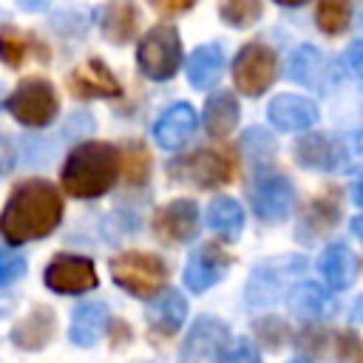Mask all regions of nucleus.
Instances as JSON below:
<instances>
[{"instance_id": "nucleus-4", "label": "nucleus", "mask_w": 363, "mask_h": 363, "mask_svg": "<svg viewBox=\"0 0 363 363\" xmlns=\"http://www.w3.org/2000/svg\"><path fill=\"white\" fill-rule=\"evenodd\" d=\"M111 278L128 295L150 301L167 284V264L153 252L128 250L111 258Z\"/></svg>"}, {"instance_id": "nucleus-16", "label": "nucleus", "mask_w": 363, "mask_h": 363, "mask_svg": "<svg viewBox=\"0 0 363 363\" xmlns=\"http://www.w3.org/2000/svg\"><path fill=\"white\" fill-rule=\"evenodd\" d=\"M267 116L278 130H309L318 122V105L298 94H281L269 102Z\"/></svg>"}, {"instance_id": "nucleus-1", "label": "nucleus", "mask_w": 363, "mask_h": 363, "mask_svg": "<svg viewBox=\"0 0 363 363\" xmlns=\"http://www.w3.org/2000/svg\"><path fill=\"white\" fill-rule=\"evenodd\" d=\"M62 221V196L48 179L20 182L0 213V233L9 244L45 238Z\"/></svg>"}, {"instance_id": "nucleus-46", "label": "nucleus", "mask_w": 363, "mask_h": 363, "mask_svg": "<svg viewBox=\"0 0 363 363\" xmlns=\"http://www.w3.org/2000/svg\"><path fill=\"white\" fill-rule=\"evenodd\" d=\"M275 3H281V6H301V3H306V0H275Z\"/></svg>"}, {"instance_id": "nucleus-30", "label": "nucleus", "mask_w": 363, "mask_h": 363, "mask_svg": "<svg viewBox=\"0 0 363 363\" xmlns=\"http://www.w3.org/2000/svg\"><path fill=\"white\" fill-rule=\"evenodd\" d=\"M119 173L133 187L145 184V179L150 176V153H147V147L142 142L125 145V150L119 153Z\"/></svg>"}, {"instance_id": "nucleus-45", "label": "nucleus", "mask_w": 363, "mask_h": 363, "mask_svg": "<svg viewBox=\"0 0 363 363\" xmlns=\"http://www.w3.org/2000/svg\"><path fill=\"white\" fill-rule=\"evenodd\" d=\"M354 201H357V204L363 207V179H360L357 184H354Z\"/></svg>"}, {"instance_id": "nucleus-11", "label": "nucleus", "mask_w": 363, "mask_h": 363, "mask_svg": "<svg viewBox=\"0 0 363 363\" xmlns=\"http://www.w3.org/2000/svg\"><path fill=\"white\" fill-rule=\"evenodd\" d=\"M250 199H252V210L258 213V218L264 221H284L295 204V187L286 176H278V173H269V176H261L252 190H250Z\"/></svg>"}, {"instance_id": "nucleus-7", "label": "nucleus", "mask_w": 363, "mask_h": 363, "mask_svg": "<svg viewBox=\"0 0 363 363\" xmlns=\"http://www.w3.org/2000/svg\"><path fill=\"white\" fill-rule=\"evenodd\" d=\"M6 108L26 128H45L48 122H54L60 99H57L54 85L45 77H26L9 94Z\"/></svg>"}, {"instance_id": "nucleus-41", "label": "nucleus", "mask_w": 363, "mask_h": 363, "mask_svg": "<svg viewBox=\"0 0 363 363\" xmlns=\"http://www.w3.org/2000/svg\"><path fill=\"white\" fill-rule=\"evenodd\" d=\"M51 3H54V0H17V6H20L23 11H28V14H34V11H45Z\"/></svg>"}, {"instance_id": "nucleus-26", "label": "nucleus", "mask_w": 363, "mask_h": 363, "mask_svg": "<svg viewBox=\"0 0 363 363\" xmlns=\"http://www.w3.org/2000/svg\"><path fill=\"white\" fill-rule=\"evenodd\" d=\"M221 65H224V54H221L218 45H213V43L210 45H199L190 54V60H187V79H190V85L199 88V91L210 88L221 77Z\"/></svg>"}, {"instance_id": "nucleus-22", "label": "nucleus", "mask_w": 363, "mask_h": 363, "mask_svg": "<svg viewBox=\"0 0 363 363\" xmlns=\"http://www.w3.org/2000/svg\"><path fill=\"white\" fill-rule=\"evenodd\" d=\"M340 218V190L332 187V190H323L320 196H315L303 213V221H301V238L303 241H312L315 235L332 230Z\"/></svg>"}, {"instance_id": "nucleus-25", "label": "nucleus", "mask_w": 363, "mask_h": 363, "mask_svg": "<svg viewBox=\"0 0 363 363\" xmlns=\"http://www.w3.org/2000/svg\"><path fill=\"white\" fill-rule=\"evenodd\" d=\"M204 218H207V227H210L216 235H221L224 241H235V238L241 235L244 210H241V204H238L235 199H230V196H216V199L207 204Z\"/></svg>"}, {"instance_id": "nucleus-36", "label": "nucleus", "mask_w": 363, "mask_h": 363, "mask_svg": "<svg viewBox=\"0 0 363 363\" xmlns=\"http://www.w3.org/2000/svg\"><path fill=\"white\" fill-rule=\"evenodd\" d=\"M335 352H337V360H340V363H363V340H360L354 332L337 335Z\"/></svg>"}, {"instance_id": "nucleus-24", "label": "nucleus", "mask_w": 363, "mask_h": 363, "mask_svg": "<svg viewBox=\"0 0 363 363\" xmlns=\"http://www.w3.org/2000/svg\"><path fill=\"white\" fill-rule=\"evenodd\" d=\"M295 156L301 167L309 170H335L337 167V142L326 133H306L295 142Z\"/></svg>"}, {"instance_id": "nucleus-2", "label": "nucleus", "mask_w": 363, "mask_h": 363, "mask_svg": "<svg viewBox=\"0 0 363 363\" xmlns=\"http://www.w3.org/2000/svg\"><path fill=\"white\" fill-rule=\"evenodd\" d=\"M119 179V150L111 142H82L62 164V187L74 199H96Z\"/></svg>"}, {"instance_id": "nucleus-8", "label": "nucleus", "mask_w": 363, "mask_h": 363, "mask_svg": "<svg viewBox=\"0 0 363 363\" xmlns=\"http://www.w3.org/2000/svg\"><path fill=\"white\" fill-rule=\"evenodd\" d=\"M278 77V57L264 43H247L233 62V82L244 96L264 94Z\"/></svg>"}, {"instance_id": "nucleus-42", "label": "nucleus", "mask_w": 363, "mask_h": 363, "mask_svg": "<svg viewBox=\"0 0 363 363\" xmlns=\"http://www.w3.org/2000/svg\"><path fill=\"white\" fill-rule=\"evenodd\" d=\"M352 235L363 241V216H354V218H352Z\"/></svg>"}, {"instance_id": "nucleus-27", "label": "nucleus", "mask_w": 363, "mask_h": 363, "mask_svg": "<svg viewBox=\"0 0 363 363\" xmlns=\"http://www.w3.org/2000/svg\"><path fill=\"white\" fill-rule=\"evenodd\" d=\"M37 40L26 31H20L17 26H9L3 23L0 26V60L9 65V68H20L34 51H37Z\"/></svg>"}, {"instance_id": "nucleus-37", "label": "nucleus", "mask_w": 363, "mask_h": 363, "mask_svg": "<svg viewBox=\"0 0 363 363\" xmlns=\"http://www.w3.org/2000/svg\"><path fill=\"white\" fill-rule=\"evenodd\" d=\"M241 145H244V150H247L252 159H264V156H261V147H264V153H267V156H272V139H269V133H267V130L250 128V130L244 133Z\"/></svg>"}, {"instance_id": "nucleus-14", "label": "nucleus", "mask_w": 363, "mask_h": 363, "mask_svg": "<svg viewBox=\"0 0 363 363\" xmlns=\"http://www.w3.org/2000/svg\"><path fill=\"white\" fill-rule=\"evenodd\" d=\"M227 340V323L213 315H201L187 332V340L182 346V363H216V354Z\"/></svg>"}, {"instance_id": "nucleus-34", "label": "nucleus", "mask_w": 363, "mask_h": 363, "mask_svg": "<svg viewBox=\"0 0 363 363\" xmlns=\"http://www.w3.org/2000/svg\"><path fill=\"white\" fill-rule=\"evenodd\" d=\"M216 363H261V354H258V346L247 337H233L227 340L218 354H216Z\"/></svg>"}, {"instance_id": "nucleus-43", "label": "nucleus", "mask_w": 363, "mask_h": 363, "mask_svg": "<svg viewBox=\"0 0 363 363\" xmlns=\"http://www.w3.org/2000/svg\"><path fill=\"white\" fill-rule=\"evenodd\" d=\"M352 318H354L357 323H363V295L354 301V306H352Z\"/></svg>"}, {"instance_id": "nucleus-15", "label": "nucleus", "mask_w": 363, "mask_h": 363, "mask_svg": "<svg viewBox=\"0 0 363 363\" xmlns=\"http://www.w3.org/2000/svg\"><path fill=\"white\" fill-rule=\"evenodd\" d=\"M54 332H57V315H54L51 306H43L40 303L23 320L14 323V329H11L9 337H11V343L20 352H40V349H45L51 343Z\"/></svg>"}, {"instance_id": "nucleus-19", "label": "nucleus", "mask_w": 363, "mask_h": 363, "mask_svg": "<svg viewBox=\"0 0 363 363\" xmlns=\"http://www.w3.org/2000/svg\"><path fill=\"white\" fill-rule=\"evenodd\" d=\"M108 306L102 301H85L74 309L71 315V326H68V337L74 346H82V349H91L99 343V337L108 332Z\"/></svg>"}, {"instance_id": "nucleus-29", "label": "nucleus", "mask_w": 363, "mask_h": 363, "mask_svg": "<svg viewBox=\"0 0 363 363\" xmlns=\"http://www.w3.org/2000/svg\"><path fill=\"white\" fill-rule=\"evenodd\" d=\"M315 20H318V28L329 37H337L349 28L352 23V3L349 0H318V9H315Z\"/></svg>"}, {"instance_id": "nucleus-17", "label": "nucleus", "mask_w": 363, "mask_h": 363, "mask_svg": "<svg viewBox=\"0 0 363 363\" xmlns=\"http://www.w3.org/2000/svg\"><path fill=\"white\" fill-rule=\"evenodd\" d=\"M184 318H187V301L176 289H164L162 295L150 298V303L145 309V320H147L150 332L159 335V337L176 335L182 329Z\"/></svg>"}, {"instance_id": "nucleus-18", "label": "nucleus", "mask_w": 363, "mask_h": 363, "mask_svg": "<svg viewBox=\"0 0 363 363\" xmlns=\"http://www.w3.org/2000/svg\"><path fill=\"white\" fill-rule=\"evenodd\" d=\"M196 125H199V116H196L193 105L176 102V105H170V108L159 116V122L153 125V136H156L159 147L176 150V147H182V145L193 136Z\"/></svg>"}, {"instance_id": "nucleus-9", "label": "nucleus", "mask_w": 363, "mask_h": 363, "mask_svg": "<svg viewBox=\"0 0 363 363\" xmlns=\"http://www.w3.org/2000/svg\"><path fill=\"white\" fill-rule=\"evenodd\" d=\"M43 278H45V286L51 292H60V295H82V292H91L96 286L94 261L85 255H71V252L54 255L48 261Z\"/></svg>"}, {"instance_id": "nucleus-12", "label": "nucleus", "mask_w": 363, "mask_h": 363, "mask_svg": "<svg viewBox=\"0 0 363 363\" xmlns=\"http://www.w3.org/2000/svg\"><path fill=\"white\" fill-rule=\"evenodd\" d=\"M68 91L79 99H113L122 94V85L99 57H91L68 74Z\"/></svg>"}, {"instance_id": "nucleus-28", "label": "nucleus", "mask_w": 363, "mask_h": 363, "mask_svg": "<svg viewBox=\"0 0 363 363\" xmlns=\"http://www.w3.org/2000/svg\"><path fill=\"white\" fill-rule=\"evenodd\" d=\"M289 306L298 318L303 320H312V318H320L329 306V292L312 281H301L292 292H289Z\"/></svg>"}, {"instance_id": "nucleus-20", "label": "nucleus", "mask_w": 363, "mask_h": 363, "mask_svg": "<svg viewBox=\"0 0 363 363\" xmlns=\"http://www.w3.org/2000/svg\"><path fill=\"white\" fill-rule=\"evenodd\" d=\"M99 31L113 45H122L139 31V9L133 0H108L99 9Z\"/></svg>"}, {"instance_id": "nucleus-47", "label": "nucleus", "mask_w": 363, "mask_h": 363, "mask_svg": "<svg viewBox=\"0 0 363 363\" xmlns=\"http://www.w3.org/2000/svg\"><path fill=\"white\" fill-rule=\"evenodd\" d=\"M289 363H309V360H289Z\"/></svg>"}, {"instance_id": "nucleus-32", "label": "nucleus", "mask_w": 363, "mask_h": 363, "mask_svg": "<svg viewBox=\"0 0 363 363\" xmlns=\"http://www.w3.org/2000/svg\"><path fill=\"white\" fill-rule=\"evenodd\" d=\"M320 71V54L312 45H301L289 60V77L301 85H312Z\"/></svg>"}, {"instance_id": "nucleus-33", "label": "nucleus", "mask_w": 363, "mask_h": 363, "mask_svg": "<svg viewBox=\"0 0 363 363\" xmlns=\"http://www.w3.org/2000/svg\"><path fill=\"white\" fill-rule=\"evenodd\" d=\"M337 142V173H349L363 167V128L349 133L346 139H335Z\"/></svg>"}, {"instance_id": "nucleus-13", "label": "nucleus", "mask_w": 363, "mask_h": 363, "mask_svg": "<svg viewBox=\"0 0 363 363\" xmlns=\"http://www.w3.org/2000/svg\"><path fill=\"white\" fill-rule=\"evenodd\" d=\"M153 233L164 244H184L199 233V207L190 199L167 201L153 216Z\"/></svg>"}, {"instance_id": "nucleus-38", "label": "nucleus", "mask_w": 363, "mask_h": 363, "mask_svg": "<svg viewBox=\"0 0 363 363\" xmlns=\"http://www.w3.org/2000/svg\"><path fill=\"white\" fill-rule=\"evenodd\" d=\"M258 335L269 337V343H272V346H278V343L286 337V326H284L278 318H264V320L258 323Z\"/></svg>"}, {"instance_id": "nucleus-39", "label": "nucleus", "mask_w": 363, "mask_h": 363, "mask_svg": "<svg viewBox=\"0 0 363 363\" xmlns=\"http://www.w3.org/2000/svg\"><path fill=\"white\" fill-rule=\"evenodd\" d=\"M150 6L162 14H182L196 6V0H150Z\"/></svg>"}, {"instance_id": "nucleus-3", "label": "nucleus", "mask_w": 363, "mask_h": 363, "mask_svg": "<svg viewBox=\"0 0 363 363\" xmlns=\"http://www.w3.org/2000/svg\"><path fill=\"white\" fill-rule=\"evenodd\" d=\"M167 176L182 184H196L201 190H210L238 176V156L230 147H199L193 153L170 159Z\"/></svg>"}, {"instance_id": "nucleus-10", "label": "nucleus", "mask_w": 363, "mask_h": 363, "mask_svg": "<svg viewBox=\"0 0 363 363\" xmlns=\"http://www.w3.org/2000/svg\"><path fill=\"white\" fill-rule=\"evenodd\" d=\"M230 264H233V255L221 244H216V241L201 244L199 250H193V255L187 258V267H184V284H187V289L207 292L210 286H216L227 275Z\"/></svg>"}, {"instance_id": "nucleus-6", "label": "nucleus", "mask_w": 363, "mask_h": 363, "mask_svg": "<svg viewBox=\"0 0 363 363\" xmlns=\"http://www.w3.org/2000/svg\"><path fill=\"white\" fill-rule=\"evenodd\" d=\"M136 62L147 79L164 82L170 79L182 65V40L173 23H159L147 28V34L139 40Z\"/></svg>"}, {"instance_id": "nucleus-35", "label": "nucleus", "mask_w": 363, "mask_h": 363, "mask_svg": "<svg viewBox=\"0 0 363 363\" xmlns=\"http://www.w3.org/2000/svg\"><path fill=\"white\" fill-rule=\"evenodd\" d=\"M26 275V255L14 250H0V286H11Z\"/></svg>"}, {"instance_id": "nucleus-44", "label": "nucleus", "mask_w": 363, "mask_h": 363, "mask_svg": "<svg viewBox=\"0 0 363 363\" xmlns=\"http://www.w3.org/2000/svg\"><path fill=\"white\" fill-rule=\"evenodd\" d=\"M11 309H14V306H11V298H0V318L9 315Z\"/></svg>"}, {"instance_id": "nucleus-31", "label": "nucleus", "mask_w": 363, "mask_h": 363, "mask_svg": "<svg viewBox=\"0 0 363 363\" xmlns=\"http://www.w3.org/2000/svg\"><path fill=\"white\" fill-rule=\"evenodd\" d=\"M218 17L233 28H250L261 17V0H218Z\"/></svg>"}, {"instance_id": "nucleus-21", "label": "nucleus", "mask_w": 363, "mask_h": 363, "mask_svg": "<svg viewBox=\"0 0 363 363\" xmlns=\"http://www.w3.org/2000/svg\"><path fill=\"white\" fill-rule=\"evenodd\" d=\"M318 272L323 275V281H326V286L329 289H346V286H352V281H354V275H357V258H354V252L346 247V244H340V241H335V244H329L323 252H320V258H318Z\"/></svg>"}, {"instance_id": "nucleus-5", "label": "nucleus", "mask_w": 363, "mask_h": 363, "mask_svg": "<svg viewBox=\"0 0 363 363\" xmlns=\"http://www.w3.org/2000/svg\"><path fill=\"white\" fill-rule=\"evenodd\" d=\"M303 272H306V258H301V255H284V258H269V261L258 264L244 289L247 306L261 309V306L281 301L286 292L295 289V284L301 281Z\"/></svg>"}, {"instance_id": "nucleus-40", "label": "nucleus", "mask_w": 363, "mask_h": 363, "mask_svg": "<svg viewBox=\"0 0 363 363\" xmlns=\"http://www.w3.org/2000/svg\"><path fill=\"white\" fill-rule=\"evenodd\" d=\"M346 65H349L357 77H363V40H354V43L346 48Z\"/></svg>"}, {"instance_id": "nucleus-23", "label": "nucleus", "mask_w": 363, "mask_h": 363, "mask_svg": "<svg viewBox=\"0 0 363 363\" xmlns=\"http://www.w3.org/2000/svg\"><path fill=\"white\" fill-rule=\"evenodd\" d=\"M201 116H204V130H207L210 136H216V139L230 136L233 128L238 125V116H241L238 99H235L230 91H216L213 96H207Z\"/></svg>"}]
</instances>
